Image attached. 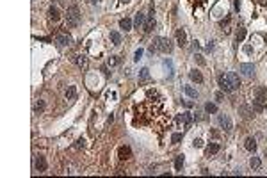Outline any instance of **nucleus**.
Wrapping results in <instances>:
<instances>
[{"mask_svg":"<svg viewBox=\"0 0 267 178\" xmlns=\"http://www.w3.org/2000/svg\"><path fill=\"white\" fill-rule=\"evenodd\" d=\"M150 52H152V54H155V52H164V54H169V52H173V43H171V39H169V37H157V39H155V43L150 46Z\"/></svg>","mask_w":267,"mask_h":178,"instance_id":"nucleus-1","label":"nucleus"},{"mask_svg":"<svg viewBox=\"0 0 267 178\" xmlns=\"http://www.w3.org/2000/svg\"><path fill=\"white\" fill-rule=\"evenodd\" d=\"M66 21H68V27H77L80 21V13L77 6H70L68 7V14H66Z\"/></svg>","mask_w":267,"mask_h":178,"instance_id":"nucleus-2","label":"nucleus"},{"mask_svg":"<svg viewBox=\"0 0 267 178\" xmlns=\"http://www.w3.org/2000/svg\"><path fill=\"white\" fill-rule=\"evenodd\" d=\"M192 123V114L191 112H183V114H178L176 116V125L182 128H189Z\"/></svg>","mask_w":267,"mask_h":178,"instance_id":"nucleus-3","label":"nucleus"},{"mask_svg":"<svg viewBox=\"0 0 267 178\" xmlns=\"http://www.w3.org/2000/svg\"><path fill=\"white\" fill-rule=\"evenodd\" d=\"M226 80H228V85H230L231 91H235V89H239V87H240V80H239V75H237V73H233V71L226 73Z\"/></svg>","mask_w":267,"mask_h":178,"instance_id":"nucleus-4","label":"nucleus"},{"mask_svg":"<svg viewBox=\"0 0 267 178\" xmlns=\"http://www.w3.org/2000/svg\"><path fill=\"white\" fill-rule=\"evenodd\" d=\"M217 123H219V127L223 128V130H226V132H230L231 128H233V123H231L230 116H226V114H221V116L217 118Z\"/></svg>","mask_w":267,"mask_h":178,"instance_id":"nucleus-5","label":"nucleus"},{"mask_svg":"<svg viewBox=\"0 0 267 178\" xmlns=\"http://www.w3.org/2000/svg\"><path fill=\"white\" fill-rule=\"evenodd\" d=\"M239 70H240V73L244 75V77H255V66L253 64H249V63H244V64H240L239 66Z\"/></svg>","mask_w":267,"mask_h":178,"instance_id":"nucleus-6","label":"nucleus"},{"mask_svg":"<svg viewBox=\"0 0 267 178\" xmlns=\"http://www.w3.org/2000/svg\"><path fill=\"white\" fill-rule=\"evenodd\" d=\"M176 43H178V46H185L187 45V34H185L183 28L176 30Z\"/></svg>","mask_w":267,"mask_h":178,"instance_id":"nucleus-7","label":"nucleus"},{"mask_svg":"<svg viewBox=\"0 0 267 178\" xmlns=\"http://www.w3.org/2000/svg\"><path fill=\"white\" fill-rule=\"evenodd\" d=\"M34 166H36V169L39 171V173H45V171H46V160H45V157L37 155V157H36V162H34Z\"/></svg>","mask_w":267,"mask_h":178,"instance_id":"nucleus-8","label":"nucleus"},{"mask_svg":"<svg viewBox=\"0 0 267 178\" xmlns=\"http://www.w3.org/2000/svg\"><path fill=\"white\" fill-rule=\"evenodd\" d=\"M267 107V102H264V100H258L255 98L253 100V111H256V112H264Z\"/></svg>","mask_w":267,"mask_h":178,"instance_id":"nucleus-9","label":"nucleus"},{"mask_svg":"<svg viewBox=\"0 0 267 178\" xmlns=\"http://www.w3.org/2000/svg\"><path fill=\"white\" fill-rule=\"evenodd\" d=\"M57 45L59 46H68L70 43H71V36L70 34H61V36H57Z\"/></svg>","mask_w":267,"mask_h":178,"instance_id":"nucleus-10","label":"nucleus"},{"mask_svg":"<svg viewBox=\"0 0 267 178\" xmlns=\"http://www.w3.org/2000/svg\"><path fill=\"white\" fill-rule=\"evenodd\" d=\"M48 20H50V21H59V20H61V13H59L57 7L52 6L50 9H48Z\"/></svg>","mask_w":267,"mask_h":178,"instance_id":"nucleus-11","label":"nucleus"},{"mask_svg":"<svg viewBox=\"0 0 267 178\" xmlns=\"http://www.w3.org/2000/svg\"><path fill=\"white\" fill-rule=\"evenodd\" d=\"M189 78H191L192 82H198V84H201V82H203L201 71H198V70H191V71H189Z\"/></svg>","mask_w":267,"mask_h":178,"instance_id":"nucleus-12","label":"nucleus"},{"mask_svg":"<svg viewBox=\"0 0 267 178\" xmlns=\"http://www.w3.org/2000/svg\"><path fill=\"white\" fill-rule=\"evenodd\" d=\"M64 96H66V100H75L77 98V87L75 85H68V89L64 91Z\"/></svg>","mask_w":267,"mask_h":178,"instance_id":"nucleus-13","label":"nucleus"},{"mask_svg":"<svg viewBox=\"0 0 267 178\" xmlns=\"http://www.w3.org/2000/svg\"><path fill=\"white\" fill-rule=\"evenodd\" d=\"M219 150H221V146H219L217 142H210L209 146H207V150H205V153H207V157H210V155H216Z\"/></svg>","mask_w":267,"mask_h":178,"instance_id":"nucleus-14","label":"nucleus"},{"mask_svg":"<svg viewBox=\"0 0 267 178\" xmlns=\"http://www.w3.org/2000/svg\"><path fill=\"white\" fill-rule=\"evenodd\" d=\"M244 148L248 150V151H256V141H255V137H248V139H246Z\"/></svg>","mask_w":267,"mask_h":178,"instance_id":"nucleus-15","label":"nucleus"},{"mask_svg":"<svg viewBox=\"0 0 267 178\" xmlns=\"http://www.w3.org/2000/svg\"><path fill=\"white\" fill-rule=\"evenodd\" d=\"M255 98L267 102V89L265 87H256V89H255Z\"/></svg>","mask_w":267,"mask_h":178,"instance_id":"nucleus-16","label":"nucleus"},{"mask_svg":"<svg viewBox=\"0 0 267 178\" xmlns=\"http://www.w3.org/2000/svg\"><path fill=\"white\" fill-rule=\"evenodd\" d=\"M77 66L79 68H82V70H87V66H89V61H87V57L86 55H77Z\"/></svg>","mask_w":267,"mask_h":178,"instance_id":"nucleus-17","label":"nucleus"},{"mask_svg":"<svg viewBox=\"0 0 267 178\" xmlns=\"http://www.w3.org/2000/svg\"><path fill=\"white\" fill-rule=\"evenodd\" d=\"M249 166H251L253 171H258L260 167H262V160H260V157H251V160H249Z\"/></svg>","mask_w":267,"mask_h":178,"instance_id":"nucleus-18","label":"nucleus"},{"mask_svg":"<svg viewBox=\"0 0 267 178\" xmlns=\"http://www.w3.org/2000/svg\"><path fill=\"white\" fill-rule=\"evenodd\" d=\"M183 93L187 94L189 98H194V100L198 98V91H196L192 85H185V87H183Z\"/></svg>","mask_w":267,"mask_h":178,"instance_id":"nucleus-19","label":"nucleus"},{"mask_svg":"<svg viewBox=\"0 0 267 178\" xmlns=\"http://www.w3.org/2000/svg\"><path fill=\"white\" fill-rule=\"evenodd\" d=\"M153 27H155V20H153V16H148L144 21V32H152Z\"/></svg>","mask_w":267,"mask_h":178,"instance_id":"nucleus-20","label":"nucleus"},{"mask_svg":"<svg viewBox=\"0 0 267 178\" xmlns=\"http://www.w3.org/2000/svg\"><path fill=\"white\" fill-rule=\"evenodd\" d=\"M144 20H146L144 13H137V14H136V20H134V25L139 28L141 25H144Z\"/></svg>","mask_w":267,"mask_h":178,"instance_id":"nucleus-21","label":"nucleus"},{"mask_svg":"<svg viewBox=\"0 0 267 178\" xmlns=\"http://www.w3.org/2000/svg\"><path fill=\"white\" fill-rule=\"evenodd\" d=\"M110 41H112V45H116V46L121 45V34L116 32V30H112V32H110Z\"/></svg>","mask_w":267,"mask_h":178,"instance_id":"nucleus-22","label":"nucleus"},{"mask_svg":"<svg viewBox=\"0 0 267 178\" xmlns=\"http://www.w3.org/2000/svg\"><path fill=\"white\" fill-rule=\"evenodd\" d=\"M119 27H121L123 30H130V28H132V20H130V18H121V20H119Z\"/></svg>","mask_w":267,"mask_h":178,"instance_id":"nucleus-23","label":"nucleus"},{"mask_svg":"<svg viewBox=\"0 0 267 178\" xmlns=\"http://www.w3.org/2000/svg\"><path fill=\"white\" fill-rule=\"evenodd\" d=\"M244 37H246V28L240 27L237 30V34H235V39H237V43H240V41H244Z\"/></svg>","mask_w":267,"mask_h":178,"instance_id":"nucleus-24","label":"nucleus"},{"mask_svg":"<svg viewBox=\"0 0 267 178\" xmlns=\"http://www.w3.org/2000/svg\"><path fill=\"white\" fill-rule=\"evenodd\" d=\"M205 112H209V114H216L217 112V105L216 103H205Z\"/></svg>","mask_w":267,"mask_h":178,"instance_id":"nucleus-25","label":"nucleus"},{"mask_svg":"<svg viewBox=\"0 0 267 178\" xmlns=\"http://www.w3.org/2000/svg\"><path fill=\"white\" fill-rule=\"evenodd\" d=\"M119 158H121V160H125V158H130V148H128V146H125V148L119 150Z\"/></svg>","mask_w":267,"mask_h":178,"instance_id":"nucleus-26","label":"nucleus"},{"mask_svg":"<svg viewBox=\"0 0 267 178\" xmlns=\"http://www.w3.org/2000/svg\"><path fill=\"white\" fill-rule=\"evenodd\" d=\"M182 166H183V155H178L176 158H174V169L180 171V169H182Z\"/></svg>","mask_w":267,"mask_h":178,"instance_id":"nucleus-27","label":"nucleus"},{"mask_svg":"<svg viewBox=\"0 0 267 178\" xmlns=\"http://www.w3.org/2000/svg\"><path fill=\"white\" fill-rule=\"evenodd\" d=\"M119 63H121V59H119L118 55H110V57H109V61H107L109 66H118Z\"/></svg>","mask_w":267,"mask_h":178,"instance_id":"nucleus-28","label":"nucleus"},{"mask_svg":"<svg viewBox=\"0 0 267 178\" xmlns=\"http://www.w3.org/2000/svg\"><path fill=\"white\" fill-rule=\"evenodd\" d=\"M34 111H36V114H41V112L45 111V102H43V100L36 102V105H34Z\"/></svg>","mask_w":267,"mask_h":178,"instance_id":"nucleus-29","label":"nucleus"},{"mask_svg":"<svg viewBox=\"0 0 267 178\" xmlns=\"http://www.w3.org/2000/svg\"><path fill=\"white\" fill-rule=\"evenodd\" d=\"M139 78H141V80H148V78H150V70H148V68H143V70L139 71Z\"/></svg>","mask_w":267,"mask_h":178,"instance_id":"nucleus-30","label":"nucleus"},{"mask_svg":"<svg viewBox=\"0 0 267 178\" xmlns=\"http://www.w3.org/2000/svg\"><path fill=\"white\" fill-rule=\"evenodd\" d=\"M240 112H242V116H244V118H251V111H249V107L242 105V107H240Z\"/></svg>","mask_w":267,"mask_h":178,"instance_id":"nucleus-31","label":"nucleus"},{"mask_svg":"<svg viewBox=\"0 0 267 178\" xmlns=\"http://www.w3.org/2000/svg\"><path fill=\"white\" fill-rule=\"evenodd\" d=\"M182 137H183V134H173V135H171V142L176 144L178 141H182Z\"/></svg>","mask_w":267,"mask_h":178,"instance_id":"nucleus-32","label":"nucleus"},{"mask_svg":"<svg viewBox=\"0 0 267 178\" xmlns=\"http://www.w3.org/2000/svg\"><path fill=\"white\" fill-rule=\"evenodd\" d=\"M141 57H143V48H139L137 52H136V55H134V61H139Z\"/></svg>","mask_w":267,"mask_h":178,"instance_id":"nucleus-33","label":"nucleus"},{"mask_svg":"<svg viewBox=\"0 0 267 178\" xmlns=\"http://www.w3.org/2000/svg\"><path fill=\"white\" fill-rule=\"evenodd\" d=\"M192 144H194L196 148H201V146H203V141H201V139H194V141H192Z\"/></svg>","mask_w":267,"mask_h":178,"instance_id":"nucleus-34","label":"nucleus"},{"mask_svg":"<svg viewBox=\"0 0 267 178\" xmlns=\"http://www.w3.org/2000/svg\"><path fill=\"white\" fill-rule=\"evenodd\" d=\"M84 146H86V141H84V139H79V141H77V148H84Z\"/></svg>","mask_w":267,"mask_h":178,"instance_id":"nucleus-35","label":"nucleus"},{"mask_svg":"<svg viewBox=\"0 0 267 178\" xmlns=\"http://www.w3.org/2000/svg\"><path fill=\"white\" fill-rule=\"evenodd\" d=\"M223 98H224L223 93H217V94H216V100H217V102H223Z\"/></svg>","mask_w":267,"mask_h":178,"instance_id":"nucleus-36","label":"nucleus"},{"mask_svg":"<svg viewBox=\"0 0 267 178\" xmlns=\"http://www.w3.org/2000/svg\"><path fill=\"white\" fill-rule=\"evenodd\" d=\"M235 11H240V0H235Z\"/></svg>","mask_w":267,"mask_h":178,"instance_id":"nucleus-37","label":"nucleus"},{"mask_svg":"<svg viewBox=\"0 0 267 178\" xmlns=\"http://www.w3.org/2000/svg\"><path fill=\"white\" fill-rule=\"evenodd\" d=\"M196 59H198V63H200V64H205V61H203V57L200 55V54H198V55H196Z\"/></svg>","mask_w":267,"mask_h":178,"instance_id":"nucleus-38","label":"nucleus"},{"mask_svg":"<svg viewBox=\"0 0 267 178\" xmlns=\"http://www.w3.org/2000/svg\"><path fill=\"white\" fill-rule=\"evenodd\" d=\"M207 50H209V52H210V50H214V41H210L209 45H207Z\"/></svg>","mask_w":267,"mask_h":178,"instance_id":"nucleus-39","label":"nucleus"},{"mask_svg":"<svg viewBox=\"0 0 267 178\" xmlns=\"http://www.w3.org/2000/svg\"><path fill=\"white\" fill-rule=\"evenodd\" d=\"M192 48H194V50H198V48H200V43H198V41H194V45H192Z\"/></svg>","mask_w":267,"mask_h":178,"instance_id":"nucleus-40","label":"nucleus"},{"mask_svg":"<svg viewBox=\"0 0 267 178\" xmlns=\"http://www.w3.org/2000/svg\"><path fill=\"white\" fill-rule=\"evenodd\" d=\"M264 41H265V43H267V34H265V36H264Z\"/></svg>","mask_w":267,"mask_h":178,"instance_id":"nucleus-41","label":"nucleus"},{"mask_svg":"<svg viewBox=\"0 0 267 178\" xmlns=\"http://www.w3.org/2000/svg\"><path fill=\"white\" fill-rule=\"evenodd\" d=\"M121 2H125V4H127V2H130V0H121Z\"/></svg>","mask_w":267,"mask_h":178,"instance_id":"nucleus-42","label":"nucleus"}]
</instances>
